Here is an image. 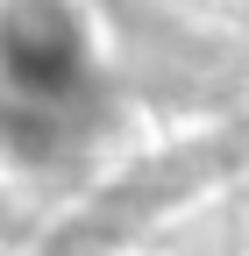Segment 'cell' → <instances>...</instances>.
Wrapping results in <instances>:
<instances>
[{"instance_id": "cell-1", "label": "cell", "mask_w": 249, "mask_h": 256, "mask_svg": "<svg viewBox=\"0 0 249 256\" xmlns=\"http://www.w3.org/2000/svg\"><path fill=\"white\" fill-rule=\"evenodd\" d=\"M0 72L22 100L64 107V92L86 78V28L64 0H8L0 14Z\"/></svg>"}]
</instances>
